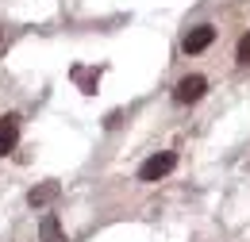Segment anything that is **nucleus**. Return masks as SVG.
<instances>
[{"label":"nucleus","mask_w":250,"mask_h":242,"mask_svg":"<svg viewBox=\"0 0 250 242\" xmlns=\"http://www.w3.org/2000/svg\"><path fill=\"white\" fill-rule=\"evenodd\" d=\"M212 39H216V27H212V23H200V27H192L185 35V42H181V46H185V54H200V50H208V46H212Z\"/></svg>","instance_id":"nucleus-3"},{"label":"nucleus","mask_w":250,"mask_h":242,"mask_svg":"<svg viewBox=\"0 0 250 242\" xmlns=\"http://www.w3.org/2000/svg\"><path fill=\"white\" fill-rule=\"evenodd\" d=\"M204 92H208V81H204L200 73H188V77H181V81H177L173 96H177L181 104H196V100H200Z\"/></svg>","instance_id":"nucleus-2"},{"label":"nucleus","mask_w":250,"mask_h":242,"mask_svg":"<svg viewBox=\"0 0 250 242\" xmlns=\"http://www.w3.org/2000/svg\"><path fill=\"white\" fill-rule=\"evenodd\" d=\"M39 231H42V242H65L62 227H58V215H42V223H39Z\"/></svg>","instance_id":"nucleus-6"},{"label":"nucleus","mask_w":250,"mask_h":242,"mask_svg":"<svg viewBox=\"0 0 250 242\" xmlns=\"http://www.w3.org/2000/svg\"><path fill=\"white\" fill-rule=\"evenodd\" d=\"M235 58L243 61V65H250V35H243V39H239V54H235Z\"/></svg>","instance_id":"nucleus-7"},{"label":"nucleus","mask_w":250,"mask_h":242,"mask_svg":"<svg viewBox=\"0 0 250 242\" xmlns=\"http://www.w3.org/2000/svg\"><path fill=\"white\" fill-rule=\"evenodd\" d=\"M77 81L85 85V92H96V73H85V69H77Z\"/></svg>","instance_id":"nucleus-8"},{"label":"nucleus","mask_w":250,"mask_h":242,"mask_svg":"<svg viewBox=\"0 0 250 242\" xmlns=\"http://www.w3.org/2000/svg\"><path fill=\"white\" fill-rule=\"evenodd\" d=\"M58 196H62V184H58V181H42V184H35V188H31L27 200H31V208H46V204H54Z\"/></svg>","instance_id":"nucleus-5"},{"label":"nucleus","mask_w":250,"mask_h":242,"mask_svg":"<svg viewBox=\"0 0 250 242\" xmlns=\"http://www.w3.org/2000/svg\"><path fill=\"white\" fill-rule=\"evenodd\" d=\"M173 165H177V154H173V150H162V154L146 158V161L139 165V181L154 184V181H162L166 173H173Z\"/></svg>","instance_id":"nucleus-1"},{"label":"nucleus","mask_w":250,"mask_h":242,"mask_svg":"<svg viewBox=\"0 0 250 242\" xmlns=\"http://www.w3.org/2000/svg\"><path fill=\"white\" fill-rule=\"evenodd\" d=\"M16 139H20V116H4L0 120V158L16 150Z\"/></svg>","instance_id":"nucleus-4"}]
</instances>
